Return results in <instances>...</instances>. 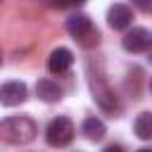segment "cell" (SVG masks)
I'll use <instances>...</instances> for the list:
<instances>
[{"label": "cell", "instance_id": "6da1fadb", "mask_svg": "<svg viewBox=\"0 0 152 152\" xmlns=\"http://www.w3.org/2000/svg\"><path fill=\"white\" fill-rule=\"evenodd\" d=\"M0 133H2V140L12 142V145H24L36 138L38 128L28 116H10L0 124Z\"/></svg>", "mask_w": 152, "mask_h": 152}, {"label": "cell", "instance_id": "7a4b0ae2", "mask_svg": "<svg viewBox=\"0 0 152 152\" xmlns=\"http://www.w3.org/2000/svg\"><path fill=\"white\" fill-rule=\"evenodd\" d=\"M66 31L83 45V48H90V45H97V28L93 26V21L86 17V14H71L66 19Z\"/></svg>", "mask_w": 152, "mask_h": 152}, {"label": "cell", "instance_id": "3957f363", "mask_svg": "<svg viewBox=\"0 0 152 152\" xmlns=\"http://www.w3.org/2000/svg\"><path fill=\"white\" fill-rule=\"evenodd\" d=\"M71 138H74V124L69 116H57L45 128V140L52 147H64L71 142Z\"/></svg>", "mask_w": 152, "mask_h": 152}, {"label": "cell", "instance_id": "8fae6325", "mask_svg": "<svg viewBox=\"0 0 152 152\" xmlns=\"http://www.w3.org/2000/svg\"><path fill=\"white\" fill-rule=\"evenodd\" d=\"M133 131L140 140H152V112H142L138 114L135 124H133Z\"/></svg>", "mask_w": 152, "mask_h": 152}, {"label": "cell", "instance_id": "52a82bcc", "mask_svg": "<svg viewBox=\"0 0 152 152\" xmlns=\"http://www.w3.org/2000/svg\"><path fill=\"white\" fill-rule=\"evenodd\" d=\"M131 19H133V12H131V7L124 5V2H116V5H112V7L107 10V21H109V26L116 28V31L128 28Z\"/></svg>", "mask_w": 152, "mask_h": 152}, {"label": "cell", "instance_id": "7c38bea8", "mask_svg": "<svg viewBox=\"0 0 152 152\" xmlns=\"http://www.w3.org/2000/svg\"><path fill=\"white\" fill-rule=\"evenodd\" d=\"M138 7H142L145 12H152V2H135Z\"/></svg>", "mask_w": 152, "mask_h": 152}, {"label": "cell", "instance_id": "277c9868", "mask_svg": "<svg viewBox=\"0 0 152 152\" xmlns=\"http://www.w3.org/2000/svg\"><path fill=\"white\" fill-rule=\"evenodd\" d=\"M93 97H95V102L102 107V109H107V112H116L119 109V102H116V93L107 86V81H102V78H95L93 83Z\"/></svg>", "mask_w": 152, "mask_h": 152}, {"label": "cell", "instance_id": "5b68a950", "mask_svg": "<svg viewBox=\"0 0 152 152\" xmlns=\"http://www.w3.org/2000/svg\"><path fill=\"white\" fill-rule=\"evenodd\" d=\"M121 43H124V50H128V52H145V50L150 48V43H152V36H150L147 28L135 26V28H131V31L124 36Z\"/></svg>", "mask_w": 152, "mask_h": 152}, {"label": "cell", "instance_id": "4fadbf2b", "mask_svg": "<svg viewBox=\"0 0 152 152\" xmlns=\"http://www.w3.org/2000/svg\"><path fill=\"white\" fill-rule=\"evenodd\" d=\"M104 152H124V150H121V147H119V145H109V147H107V150H104Z\"/></svg>", "mask_w": 152, "mask_h": 152}, {"label": "cell", "instance_id": "ba28073f", "mask_svg": "<svg viewBox=\"0 0 152 152\" xmlns=\"http://www.w3.org/2000/svg\"><path fill=\"white\" fill-rule=\"evenodd\" d=\"M71 64H74V55L69 48H55L48 57V69L52 74H64L71 69Z\"/></svg>", "mask_w": 152, "mask_h": 152}, {"label": "cell", "instance_id": "30bf717a", "mask_svg": "<svg viewBox=\"0 0 152 152\" xmlns=\"http://www.w3.org/2000/svg\"><path fill=\"white\" fill-rule=\"evenodd\" d=\"M83 133H86V138L88 140H102L104 138V133H107V128H104V124L97 119V116H88L86 121H83Z\"/></svg>", "mask_w": 152, "mask_h": 152}, {"label": "cell", "instance_id": "8992f818", "mask_svg": "<svg viewBox=\"0 0 152 152\" xmlns=\"http://www.w3.org/2000/svg\"><path fill=\"white\" fill-rule=\"evenodd\" d=\"M26 95H28V90H26V83H21V81H7L0 88V102L5 107L21 104L26 100Z\"/></svg>", "mask_w": 152, "mask_h": 152}, {"label": "cell", "instance_id": "9c48e42d", "mask_svg": "<svg viewBox=\"0 0 152 152\" xmlns=\"http://www.w3.org/2000/svg\"><path fill=\"white\" fill-rule=\"evenodd\" d=\"M36 95L43 102H59L62 100V88L55 81H50V78H40L36 83Z\"/></svg>", "mask_w": 152, "mask_h": 152}, {"label": "cell", "instance_id": "5bb4252c", "mask_svg": "<svg viewBox=\"0 0 152 152\" xmlns=\"http://www.w3.org/2000/svg\"><path fill=\"white\" fill-rule=\"evenodd\" d=\"M138 152H152V150H138Z\"/></svg>", "mask_w": 152, "mask_h": 152}]
</instances>
